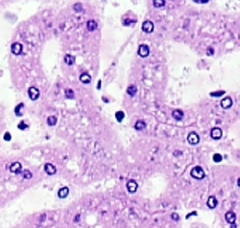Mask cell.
Instances as JSON below:
<instances>
[{"instance_id":"cell-1","label":"cell","mask_w":240,"mask_h":228,"mask_svg":"<svg viewBox=\"0 0 240 228\" xmlns=\"http://www.w3.org/2000/svg\"><path fill=\"white\" fill-rule=\"evenodd\" d=\"M190 175H191L193 178H195V179L201 180V179H204V178H205L206 174H205V172H204L202 167L196 166L194 168H192L191 172H190Z\"/></svg>"},{"instance_id":"cell-2","label":"cell","mask_w":240,"mask_h":228,"mask_svg":"<svg viewBox=\"0 0 240 228\" xmlns=\"http://www.w3.org/2000/svg\"><path fill=\"white\" fill-rule=\"evenodd\" d=\"M187 141H188L190 145L195 146V145H197L198 143L200 142V137L195 131H191V132L188 134V136H187Z\"/></svg>"},{"instance_id":"cell-3","label":"cell","mask_w":240,"mask_h":228,"mask_svg":"<svg viewBox=\"0 0 240 228\" xmlns=\"http://www.w3.org/2000/svg\"><path fill=\"white\" fill-rule=\"evenodd\" d=\"M10 171H11V173L15 174V175L20 174V173L22 172V165L19 163V162H15V163H13L10 166Z\"/></svg>"},{"instance_id":"cell-4","label":"cell","mask_w":240,"mask_h":228,"mask_svg":"<svg viewBox=\"0 0 240 228\" xmlns=\"http://www.w3.org/2000/svg\"><path fill=\"white\" fill-rule=\"evenodd\" d=\"M137 188H138V185H137V182L136 180L130 179L128 182H127V189H128V191L130 193H132V194L136 193Z\"/></svg>"},{"instance_id":"cell-5","label":"cell","mask_w":240,"mask_h":228,"mask_svg":"<svg viewBox=\"0 0 240 228\" xmlns=\"http://www.w3.org/2000/svg\"><path fill=\"white\" fill-rule=\"evenodd\" d=\"M28 94H29L30 99H31L32 101H35L40 97V90L38 88H36L35 86H32V87H30L28 90Z\"/></svg>"},{"instance_id":"cell-6","label":"cell","mask_w":240,"mask_h":228,"mask_svg":"<svg viewBox=\"0 0 240 228\" xmlns=\"http://www.w3.org/2000/svg\"><path fill=\"white\" fill-rule=\"evenodd\" d=\"M142 30L143 32L147 33V34H150L154 31V24L153 22H151L150 20H146L143 22L142 24Z\"/></svg>"},{"instance_id":"cell-7","label":"cell","mask_w":240,"mask_h":228,"mask_svg":"<svg viewBox=\"0 0 240 228\" xmlns=\"http://www.w3.org/2000/svg\"><path fill=\"white\" fill-rule=\"evenodd\" d=\"M222 135H223V132H222V130L220 128H213L211 130L210 136L212 137V139L219 140L222 137Z\"/></svg>"},{"instance_id":"cell-8","label":"cell","mask_w":240,"mask_h":228,"mask_svg":"<svg viewBox=\"0 0 240 228\" xmlns=\"http://www.w3.org/2000/svg\"><path fill=\"white\" fill-rule=\"evenodd\" d=\"M44 171L48 175H53L57 173V169L54 165H52L51 163H46L44 165Z\"/></svg>"},{"instance_id":"cell-9","label":"cell","mask_w":240,"mask_h":228,"mask_svg":"<svg viewBox=\"0 0 240 228\" xmlns=\"http://www.w3.org/2000/svg\"><path fill=\"white\" fill-rule=\"evenodd\" d=\"M138 55L141 58H145V57H147L149 53H150V50H149V47L147 45H145V44H141L139 46V48H138Z\"/></svg>"},{"instance_id":"cell-10","label":"cell","mask_w":240,"mask_h":228,"mask_svg":"<svg viewBox=\"0 0 240 228\" xmlns=\"http://www.w3.org/2000/svg\"><path fill=\"white\" fill-rule=\"evenodd\" d=\"M225 218H226V221H227L230 224L235 223V221H236V215L233 212V211H229V212H227V214H226V216H225Z\"/></svg>"},{"instance_id":"cell-11","label":"cell","mask_w":240,"mask_h":228,"mask_svg":"<svg viewBox=\"0 0 240 228\" xmlns=\"http://www.w3.org/2000/svg\"><path fill=\"white\" fill-rule=\"evenodd\" d=\"M11 50H12V52L15 55H20L21 53H22L23 47H22V45H21L20 43L15 42V43H13V44L12 45V47H11Z\"/></svg>"},{"instance_id":"cell-12","label":"cell","mask_w":240,"mask_h":228,"mask_svg":"<svg viewBox=\"0 0 240 228\" xmlns=\"http://www.w3.org/2000/svg\"><path fill=\"white\" fill-rule=\"evenodd\" d=\"M231 106H233V100H231L230 97H227V98L223 99V100L221 101V106L224 109L230 108Z\"/></svg>"},{"instance_id":"cell-13","label":"cell","mask_w":240,"mask_h":228,"mask_svg":"<svg viewBox=\"0 0 240 228\" xmlns=\"http://www.w3.org/2000/svg\"><path fill=\"white\" fill-rule=\"evenodd\" d=\"M206 204H208V208H210V209H214V208L216 207L217 204H218V200L216 199V197H215L210 196V197H208Z\"/></svg>"},{"instance_id":"cell-14","label":"cell","mask_w":240,"mask_h":228,"mask_svg":"<svg viewBox=\"0 0 240 228\" xmlns=\"http://www.w3.org/2000/svg\"><path fill=\"white\" fill-rule=\"evenodd\" d=\"M68 195H69V189L67 187H63L61 188L59 192H58V197H60V199H65Z\"/></svg>"},{"instance_id":"cell-15","label":"cell","mask_w":240,"mask_h":228,"mask_svg":"<svg viewBox=\"0 0 240 228\" xmlns=\"http://www.w3.org/2000/svg\"><path fill=\"white\" fill-rule=\"evenodd\" d=\"M172 116L176 121H182L184 118V112L181 109H176L172 112Z\"/></svg>"},{"instance_id":"cell-16","label":"cell","mask_w":240,"mask_h":228,"mask_svg":"<svg viewBox=\"0 0 240 228\" xmlns=\"http://www.w3.org/2000/svg\"><path fill=\"white\" fill-rule=\"evenodd\" d=\"M80 81H81L83 84H87L91 82V77H90L87 73H83V74H81V76H80Z\"/></svg>"},{"instance_id":"cell-17","label":"cell","mask_w":240,"mask_h":228,"mask_svg":"<svg viewBox=\"0 0 240 228\" xmlns=\"http://www.w3.org/2000/svg\"><path fill=\"white\" fill-rule=\"evenodd\" d=\"M65 62L67 64V65H73L75 64V57L72 56V55H67V56L65 57Z\"/></svg>"},{"instance_id":"cell-18","label":"cell","mask_w":240,"mask_h":228,"mask_svg":"<svg viewBox=\"0 0 240 228\" xmlns=\"http://www.w3.org/2000/svg\"><path fill=\"white\" fill-rule=\"evenodd\" d=\"M87 29H89V31H90V32L94 31V30H96V28H97V22L94 20L87 21Z\"/></svg>"},{"instance_id":"cell-19","label":"cell","mask_w":240,"mask_h":228,"mask_svg":"<svg viewBox=\"0 0 240 228\" xmlns=\"http://www.w3.org/2000/svg\"><path fill=\"white\" fill-rule=\"evenodd\" d=\"M146 128V124L143 121H137V122L134 124V128L136 130H142Z\"/></svg>"},{"instance_id":"cell-20","label":"cell","mask_w":240,"mask_h":228,"mask_svg":"<svg viewBox=\"0 0 240 228\" xmlns=\"http://www.w3.org/2000/svg\"><path fill=\"white\" fill-rule=\"evenodd\" d=\"M136 92H137V88H136V86H130L128 88H127V93H128L131 97H134V96L136 94Z\"/></svg>"},{"instance_id":"cell-21","label":"cell","mask_w":240,"mask_h":228,"mask_svg":"<svg viewBox=\"0 0 240 228\" xmlns=\"http://www.w3.org/2000/svg\"><path fill=\"white\" fill-rule=\"evenodd\" d=\"M153 4L155 8H161L165 5V0H153Z\"/></svg>"},{"instance_id":"cell-22","label":"cell","mask_w":240,"mask_h":228,"mask_svg":"<svg viewBox=\"0 0 240 228\" xmlns=\"http://www.w3.org/2000/svg\"><path fill=\"white\" fill-rule=\"evenodd\" d=\"M47 124L49 126H55L57 124V118H56V116H53V115H52V116H49L48 118H47Z\"/></svg>"},{"instance_id":"cell-23","label":"cell","mask_w":240,"mask_h":228,"mask_svg":"<svg viewBox=\"0 0 240 228\" xmlns=\"http://www.w3.org/2000/svg\"><path fill=\"white\" fill-rule=\"evenodd\" d=\"M124 117H125V114H124L123 111H117L115 113V119L117 120V122H122Z\"/></svg>"},{"instance_id":"cell-24","label":"cell","mask_w":240,"mask_h":228,"mask_svg":"<svg viewBox=\"0 0 240 228\" xmlns=\"http://www.w3.org/2000/svg\"><path fill=\"white\" fill-rule=\"evenodd\" d=\"M21 174H22V177L25 178V179H30V178H32L33 175L32 173L29 171V170H24L23 172H21Z\"/></svg>"},{"instance_id":"cell-25","label":"cell","mask_w":240,"mask_h":228,"mask_svg":"<svg viewBox=\"0 0 240 228\" xmlns=\"http://www.w3.org/2000/svg\"><path fill=\"white\" fill-rule=\"evenodd\" d=\"M65 97L67 99H73L74 98V91L72 89H67L65 90Z\"/></svg>"},{"instance_id":"cell-26","label":"cell","mask_w":240,"mask_h":228,"mask_svg":"<svg viewBox=\"0 0 240 228\" xmlns=\"http://www.w3.org/2000/svg\"><path fill=\"white\" fill-rule=\"evenodd\" d=\"M222 160H223V157L220 153H215L213 155V161L216 162V163H219V162H221Z\"/></svg>"},{"instance_id":"cell-27","label":"cell","mask_w":240,"mask_h":228,"mask_svg":"<svg viewBox=\"0 0 240 228\" xmlns=\"http://www.w3.org/2000/svg\"><path fill=\"white\" fill-rule=\"evenodd\" d=\"M17 127H18L19 130H25L26 128H28L29 126L27 125V124L24 123V122H21V123H19V124H18V126H17Z\"/></svg>"},{"instance_id":"cell-28","label":"cell","mask_w":240,"mask_h":228,"mask_svg":"<svg viewBox=\"0 0 240 228\" xmlns=\"http://www.w3.org/2000/svg\"><path fill=\"white\" fill-rule=\"evenodd\" d=\"M23 108V104H19V105L16 106L15 109V114L17 115V116H21V113H20V108Z\"/></svg>"},{"instance_id":"cell-29","label":"cell","mask_w":240,"mask_h":228,"mask_svg":"<svg viewBox=\"0 0 240 228\" xmlns=\"http://www.w3.org/2000/svg\"><path fill=\"white\" fill-rule=\"evenodd\" d=\"M224 94H225V91H218V92H211L210 96H212V97H220V96Z\"/></svg>"},{"instance_id":"cell-30","label":"cell","mask_w":240,"mask_h":228,"mask_svg":"<svg viewBox=\"0 0 240 228\" xmlns=\"http://www.w3.org/2000/svg\"><path fill=\"white\" fill-rule=\"evenodd\" d=\"M74 10L76 11V12H81V11L83 10V8H82V4L81 3H77L74 5Z\"/></svg>"},{"instance_id":"cell-31","label":"cell","mask_w":240,"mask_h":228,"mask_svg":"<svg viewBox=\"0 0 240 228\" xmlns=\"http://www.w3.org/2000/svg\"><path fill=\"white\" fill-rule=\"evenodd\" d=\"M11 139H12V136H11V134L9 132H6L4 134V140L5 141H10Z\"/></svg>"},{"instance_id":"cell-32","label":"cell","mask_w":240,"mask_h":228,"mask_svg":"<svg viewBox=\"0 0 240 228\" xmlns=\"http://www.w3.org/2000/svg\"><path fill=\"white\" fill-rule=\"evenodd\" d=\"M171 218H172V219H174V221H179V219H180V217H179L177 213H173L172 215H171Z\"/></svg>"},{"instance_id":"cell-33","label":"cell","mask_w":240,"mask_h":228,"mask_svg":"<svg viewBox=\"0 0 240 228\" xmlns=\"http://www.w3.org/2000/svg\"><path fill=\"white\" fill-rule=\"evenodd\" d=\"M196 3H199V4H205L206 2H208V0H193Z\"/></svg>"},{"instance_id":"cell-34","label":"cell","mask_w":240,"mask_h":228,"mask_svg":"<svg viewBox=\"0 0 240 228\" xmlns=\"http://www.w3.org/2000/svg\"><path fill=\"white\" fill-rule=\"evenodd\" d=\"M231 228H237V226H236V224L235 223H233V224H231Z\"/></svg>"},{"instance_id":"cell-35","label":"cell","mask_w":240,"mask_h":228,"mask_svg":"<svg viewBox=\"0 0 240 228\" xmlns=\"http://www.w3.org/2000/svg\"><path fill=\"white\" fill-rule=\"evenodd\" d=\"M101 84V82L99 81V82H98V86H97V88H100V87H101V84Z\"/></svg>"}]
</instances>
